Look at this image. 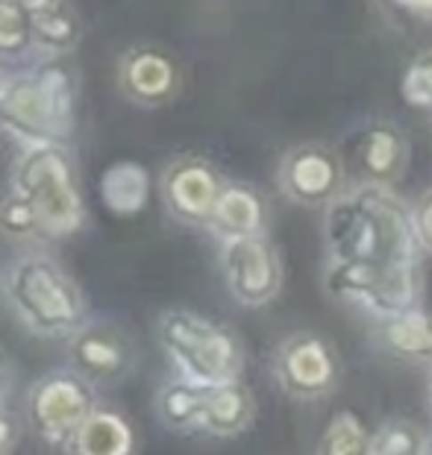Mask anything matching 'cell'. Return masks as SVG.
Segmentation results:
<instances>
[{
    "mask_svg": "<svg viewBox=\"0 0 432 455\" xmlns=\"http://www.w3.org/2000/svg\"><path fill=\"white\" fill-rule=\"evenodd\" d=\"M400 89L406 103L418 106V109H427L432 115V51L420 53L409 62Z\"/></svg>",
    "mask_w": 432,
    "mask_h": 455,
    "instance_id": "d4e9b609",
    "label": "cell"
},
{
    "mask_svg": "<svg viewBox=\"0 0 432 455\" xmlns=\"http://www.w3.org/2000/svg\"><path fill=\"white\" fill-rule=\"evenodd\" d=\"M265 218H268V206L262 195L251 186L233 182V186H224V191H220L206 227L220 241H229V238H244L265 232Z\"/></svg>",
    "mask_w": 432,
    "mask_h": 455,
    "instance_id": "e0dca14e",
    "label": "cell"
},
{
    "mask_svg": "<svg viewBox=\"0 0 432 455\" xmlns=\"http://www.w3.org/2000/svg\"><path fill=\"white\" fill-rule=\"evenodd\" d=\"M427 435L412 420H386L371 432V443L364 455H424Z\"/></svg>",
    "mask_w": 432,
    "mask_h": 455,
    "instance_id": "7402d4cb",
    "label": "cell"
},
{
    "mask_svg": "<svg viewBox=\"0 0 432 455\" xmlns=\"http://www.w3.org/2000/svg\"><path fill=\"white\" fill-rule=\"evenodd\" d=\"M30 21H33V33L38 36V42L47 47H68L76 38L74 15L60 4L47 6L42 12H33Z\"/></svg>",
    "mask_w": 432,
    "mask_h": 455,
    "instance_id": "603a6c76",
    "label": "cell"
},
{
    "mask_svg": "<svg viewBox=\"0 0 432 455\" xmlns=\"http://www.w3.org/2000/svg\"><path fill=\"white\" fill-rule=\"evenodd\" d=\"M335 150H339L344 171H348V182L397 188L400 180L409 173V135L388 118L359 121L356 127L344 132Z\"/></svg>",
    "mask_w": 432,
    "mask_h": 455,
    "instance_id": "8992f818",
    "label": "cell"
},
{
    "mask_svg": "<svg viewBox=\"0 0 432 455\" xmlns=\"http://www.w3.org/2000/svg\"><path fill=\"white\" fill-rule=\"evenodd\" d=\"M156 341L174 376L204 388L236 382L244 373V347L229 326L191 308H168L156 321Z\"/></svg>",
    "mask_w": 432,
    "mask_h": 455,
    "instance_id": "7a4b0ae2",
    "label": "cell"
},
{
    "mask_svg": "<svg viewBox=\"0 0 432 455\" xmlns=\"http://www.w3.org/2000/svg\"><path fill=\"white\" fill-rule=\"evenodd\" d=\"M18 4H21L27 12L33 15V12H42V9H47V6H53L56 0H18Z\"/></svg>",
    "mask_w": 432,
    "mask_h": 455,
    "instance_id": "4dcf8cb0",
    "label": "cell"
},
{
    "mask_svg": "<svg viewBox=\"0 0 432 455\" xmlns=\"http://www.w3.org/2000/svg\"><path fill=\"white\" fill-rule=\"evenodd\" d=\"M326 265H415L424 259L412 206L388 186L350 182L324 209Z\"/></svg>",
    "mask_w": 432,
    "mask_h": 455,
    "instance_id": "6da1fadb",
    "label": "cell"
},
{
    "mask_svg": "<svg viewBox=\"0 0 432 455\" xmlns=\"http://www.w3.org/2000/svg\"><path fill=\"white\" fill-rule=\"evenodd\" d=\"M68 103L65 74H47L38 80H21L0 98V115L21 132H44L60 121Z\"/></svg>",
    "mask_w": 432,
    "mask_h": 455,
    "instance_id": "7c38bea8",
    "label": "cell"
},
{
    "mask_svg": "<svg viewBox=\"0 0 432 455\" xmlns=\"http://www.w3.org/2000/svg\"><path fill=\"white\" fill-rule=\"evenodd\" d=\"M324 291L373 321H386L424 306V261L415 265H326Z\"/></svg>",
    "mask_w": 432,
    "mask_h": 455,
    "instance_id": "277c9868",
    "label": "cell"
},
{
    "mask_svg": "<svg viewBox=\"0 0 432 455\" xmlns=\"http://www.w3.org/2000/svg\"><path fill=\"white\" fill-rule=\"evenodd\" d=\"M371 426L356 411H335L318 441L315 455H364L371 443Z\"/></svg>",
    "mask_w": 432,
    "mask_h": 455,
    "instance_id": "44dd1931",
    "label": "cell"
},
{
    "mask_svg": "<svg viewBox=\"0 0 432 455\" xmlns=\"http://www.w3.org/2000/svg\"><path fill=\"white\" fill-rule=\"evenodd\" d=\"M98 405V385L68 364L47 371L27 388L24 418L38 441L62 450L71 441V435L92 418Z\"/></svg>",
    "mask_w": 432,
    "mask_h": 455,
    "instance_id": "5b68a950",
    "label": "cell"
},
{
    "mask_svg": "<svg viewBox=\"0 0 432 455\" xmlns=\"http://www.w3.org/2000/svg\"><path fill=\"white\" fill-rule=\"evenodd\" d=\"M65 455H136L139 438L127 414L109 405H98L92 418L71 435L62 447Z\"/></svg>",
    "mask_w": 432,
    "mask_h": 455,
    "instance_id": "9a60e30c",
    "label": "cell"
},
{
    "mask_svg": "<svg viewBox=\"0 0 432 455\" xmlns=\"http://www.w3.org/2000/svg\"><path fill=\"white\" fill-rule=\"evenodd\" d=\"M15 315L42 338H71L89 323V303L80 285L47 256L21 259L6 279Z\"/></svg>",
    "mask_w": 432,
    "mask_h": 455,
    "instance_id": "3957f363",
    "label": "cell"
},
{
    "mask_svg": "<svg viewBox=\"0 0 432 455\" xmlns=\"http://www.w3.org/2000/svg\"><path fill=\"white\" fill-rule=\"evenodd\" d=\"M100 195L107 209H112L115 215H136L148 200V173L132 162L112 164L103 173Z\"/></svg>",
    "mask_w": 432,
    "mask_h": 455,
    "instance_id": "ffe728a7",
    "label": "cell"
},
{
    "mask_svg": "<svg viewBox=\"0 0 432 455\" xmlns=\"http://www.w3.org/2000/svg\"><path fill=\"white\" fill-rule=\"evenodd\" d=\"M220 191L224 182L204 159H180L165 173V200L186 224H209Z\"/></svg>",
    "mask_w": 432,
    "mask_h": 455,
    "instance_id": "4fadbf2b",
    "label": "cell"
},
{
    "mask_svg": "<svg viewBox=\"0 0 432 455\" xmlns=\"http://www.w3.org/2000/svg\"><path fill=\"white\" fill-rule=\"evenodd\" d=\"M68 358L71 367H76L85 379L94 385H112L132 371L136 353L121 329L89 321L68 338Z\"/></svg>",
    "mask_w": 432,
    "mask_h": 455,
    "instance_id": "8fae6325",
    "label": "cell"
},
{
    "mask_svg": "<svg viewBox=\"0 0 432 455\" xmlns=\"http://www.w3.org/2000/svg\"><path fill=\"white\" fill-rule=\"evenodd\" d=\"M204 385H195L180 376L171 379L156 391V418L165 429L177 435H200V411H204Z\"/></svg>",
    "mask_w": 432,
    "mask_h": 455,
    "instance_id": "d6986e66",
    "label": "cell"
},
{
    "mask_svg": "<svg viewBox=\"0 0 432 455\" xmlns=\"http://www.w3.org/2000/svg\"><path fill=\"white\" fill-rule=\"evenodd\" d=\"M220 274L236 303L247 308H262L283 288V259L274 241L259 235L229 238L220 247Z\"/></svg>",
    "mask_w": 432,
    "mask_h": 455,
    "instance_id": "30bf717a",
    "label": "cell"
},
{
    "mask_svg": "<svg viewBox=\"0 0 432 455\" xmlns=\"http://www.w3.org/2000/svg\"><path fill=\"white\" fill-rule=\"evenodd\" d=\"M33 33L30 12L18 0H0V51H21Z\"/></svg>",
    "mask_w": 432,
    "mask_h": 455,
    "instance_id": "484cf974",
    "label": "cell"
},
{
    "mask_svg": "<svg viewBox=\"0 0 432 455\" xmlns=\"http://www.w3.org/2000/svg\"><path fill=\"white\" fill-rule=\"evenodd\" d=\"M403 15L412 18H432V0H388Z\"/></svg>",
    "mask_w": 432,
    "mask_h": 455,
    "instance_id": "f546056e",
    "label": "cell"
},
{
    "mask_svg": "<svg viewBox=\"0 0 432 455\" xmlns=\"http://www.w3.org/2000/svg\"><path fill=\"white\" fill-rule=\"evenodd\" d=\"M180 83L177 65L171 62V56L153 47H141L132 51L124 62V85L136 100L141 103H162L174 98Z\"/></svg>",
    "mask_w": 432,
    "mask_h": 455,
    "instance_id": "ac0fdd59",
    "label": "cell"
},
{
    "mask_svg": "<svg viewBox=\"0 0 432 455\" xmlns=\"http://www.w3.org/2000/svg\"><path fill=\"white\" fill-rule=\"evenodd\" d=\"M0 229L12 238H27V235L42 232V218H38L33 200L21 195V191L6 197L4 206H0Z\"/></svg>",
    "mask_w": 432,
    "mask_h": 455,
    "instance_id": "cb8c5ba5",
    "label": "cell"
},
{
    "mask_svg": "<svg viewBox=\"0 0 432 455\" xmlns=\"http://www.w3.org/2000/svg\"><path fill=\"white\" fill-rule=\"evenodd\" d=\"M412 224H415V235L424 256L432 259V186L412 203Z\"/></svg>",
    "mask_w": 432,
    "mask_h": 455,
    "instance_id": "4316f807",
    "label": "cell"
},
{
    "mask_svg": "<svg viewBox=\"0 0 432 455\" xmlns=\"http://www.w3.org/2000/svg\"><path fill=\"white\" fill-rule=\"evenodd\" d=\"M373 323H377L373 338L386 355L406 364L432 367V312L424 306Z\"/></svg>",
    "mask_w": 432,
    "mask_h": 455,
    "instance_id": "2e32d148",
    "label": "cell"
},
{
    "mask_svg": "<svg viewBox=\"0 0 432 455\" xmlns=\"http://www.w3.org/2000/svg\"><path fill=\"white\" fill-rule=\"evenodd\" d=\"M256 420V400L253 391L242 379L212 385L204 396V411H200V435L206 438H238Z\"/></svg>",
    "mask_w": 432,
    "mask_h": 455,
    "instance_id": "5bb4252c",
    "label": "cell"
},
{
    "mask_svg": "<svg viewBox=\"0 0 432 455\" xmlns=\"http://www.w3.org/2000/svg\"><path fill=\"white\" fill-rule=\"evenodd\" d=\"M427 391H429V414H432V367H429V385H427Z\"/></svg>",
    "mask_w": 432,
    "mask_h": 455,
    "instance_id": "1f68e13d",
    "label": "cell"
},
{
    "mask_svg": "<svg viewBox=\"0 0 432 455\" xmlns=\"http://www.w3.org/2000/svg\"><path fill=\"white\" fill-rule=\"evenodd\" d=\"M18 191L33 200L47 235H68L83 220L68 159L60 150H36L18 171Z\"/></svg>",
    "mask_w": 432,
    "mask_h": 455,
    "instance_id": "ba28073f",
    "label": "cell"
},
{
    "mask_svg": "<svg viewBox=\"0 0 432 455\" xmlns=\"http://www.w3.org/2000/svg\"><path fill=\"white\" fill-rule=\"evenodd\" d=\"M15 443H18V420L6 409V403H0V455H12Z\"/></svg>",
    "mask_w": 432,
    "mask_h": 455,
    "instance_id": "83f0119b",
    "label": "cell"
},
{
    "mask_svg": "<svg viewBox=\"0 0 432 455\" xmlns=\"http://www.w3.org/2000/svg\"><path fill=\"white\" fill-rule=\"evenodd\" d=\"M424 455H432V438H427V447H424Z\"/></svg>",
    "mask_w": 432,
    "mask_h": 455,
    "instance_id": "d6a6232c",
    "label": "cell"
},
{
    "mask_svg": "<svg viewBox=\"0 0 432 455\" xmlns=\"http://www.w3.org/2000/svg\"><path fill=\"white\" fill-rule=\"evenodd\" d=\"M271 373L285 396L297 403H318L339 385V358L324 335L294 332L274 347Z\"/></svg>",
    "mask_w": 432,
    "mask_h": 455,
    "instance_id": "52a82bcc",
    "label": "cell"
},
{
    "mask_svg": "<svg viewBox=\"0 0 432 455\" xmlns=\"http://www.w3.org/2000/svg\"><path fill=\"white\" fill-rule=\"evenodd\" d=\"M276 186L297 206L326 209L350 182L339 150L324 141H300L283 153Z\"/></svg>",
    "mask_w": 432,
    "mask_h": 455,
    "instance_id": "9c48e42d",
    "label": "cell"
},
{
    "mask_svg": "<svg viewBox=\"0 0 432 455\" xmlns=\"http://www.w3.org/2000/svg\"><path fill=\"white\" fill-rule=\"evenodd\" d=\"M12 385H15V364H12V358H9V353L0 347V403H6Z\"/></svg>",
    "mask_w": 432,
    "mask_h": 455,
    "instance_id": "f1b7e54d",
    "label": "cell"
}]
</instances>
